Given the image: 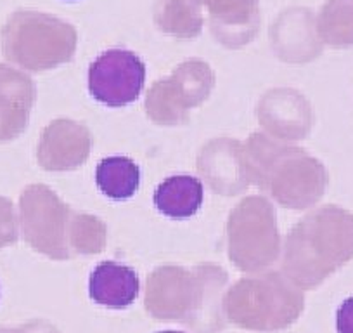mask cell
Returning <instances> with one entry per match:
<instances>
[{"label":"cell","mask_w":353,"mask_h":333,"mask_svg":"<svg viewBox=\"0 0 353 333\" xmlns=\"http://www.w3.org/2000/svg\"><path fill=\"white\" fill-rule=\"evenodd\" d=\"M144 63L125 49L106 50L88 70V91L94 99L111 108L134 103L144 87Z\"/></svg>","instance_id":"obj_1"},{"label":"cell","mask_w":353,"mask_h":333,"mask_svg":"<svg viewBox=\"0 0 353 333\" xmlns=\"http://www.w3.org/2000/svg\"><path fill=\"white\" fill-rule=\"evenodd\" d=\"M88 292L94 302L110 309H125L137 298L139 278L132 267L101 263L90 274Z\"/></svg>","instance_id":"obj_2"},{"label":"cell","mask_w":353,"mask_h":333,"mask_svg":"<svg viewBox=\"0 0 353 333\" xmlns=\"http://www.w3.org/2000/svg\"><path fill=\"white\" fill-rule=\"evenodd\" d=\"M203 203V184L192 175H173L165 179L154 191V205L163 216L188 219Z\"/></svg>","instance_id":"obj_3"},{"label":"cell","mask_w":353,"mask_h":333,"mask_svg":"<svg viewBox=\"0 0 353 333\" xmlns=\"http://www.w3.org/2000/svg\"><path fill=\"white\" fill-rule=\"evenodd\" d=\"M96 182L108 198L128 200L139 189L141 171L127 156H108L97 165Z\"/></svg>","instance_id":"obj_4"},{"label":"cell","mask_w":353,"mask_h":333,"mask_svg":"<svg viewBox=\"0 0 353 333\" xmlns=\"http://www.w3.org/2000/svg\"><path fill=\"white\" fill-rule=\"evenodd\" d=\"M338 333H353V297L346 298L336 312Z\"/></svg>","instance_id":"obj_5"},{"label":"cell","mask_w":353,"mask_h":333,"mask_svg":"<svg viewBox=\"0 0 353 333\" xmlns=\"http://www.w3.org/2000/svg\"><path fill=\"white\" fill-rule=\"evenodd\" d=\"M11 236V222H9V207L4 200H0V245L6 243Z\"/></svg>","instance_id":"obj_6"},{"label":"cell","mask_w":353,"mask_h":333,"mask_svg":"<svg viewBox=\"0 0 353 333\" xmlns=\"http://www.w3.org/2000/svg\"><path fill=\"white\" fill-rule=\"evenodd\" d=\"M163 333H181V332H163Z\"/></svg>","instance_id":"obj_7"}]
</instances>
